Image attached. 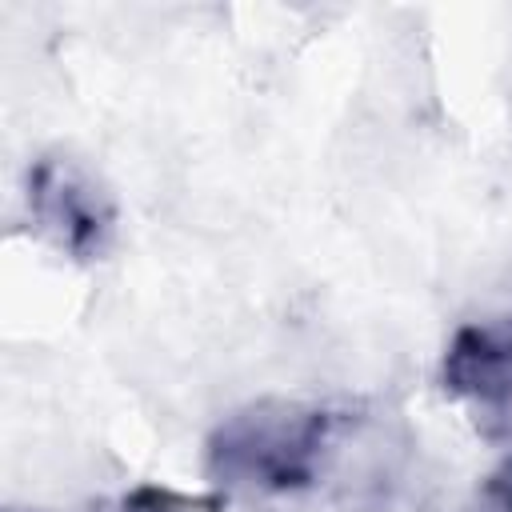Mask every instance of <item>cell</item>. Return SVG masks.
Returning a JSON list of instances; mask_svg holds the SVG:
<instances>
[{
    "label": "cell",
    "mask_w": 512,
    "mask_h": 512,
    "mask_svg": "<svg viewBox=\"0 0 512 512\" xmlns=\"http://www.w3.org/2000/svg\"><path fill=\"white\" fill-rule=\"evenodd\" d=\"M460 512H512V452L504 456V464L496 472H488L476 492L468 496V504Z\"/></svg>",
    "instance_id": "277c9868"
},
{
    "label": "cell",
    "mask_w": 512,
    "mask_h": 512,
    "mask_svg": "<svg viewBox=\"0 0 512 512\" xmlns=\"http://www.w3.org/2000/svg\"><path fill=\"white\" fill-rule=\"evenodd\" d=\"M440 388L480 408H512V312L456 328L440 360Z\"/></svg>",
    "instance_id": "3957f363"
},
{
    "label": "cell",
    "mask_w": 512,
    "mask_h": 512,
    "mask_svg": "<svg viewBox=\"0 0 512 512\" xmlns=\"http://www.w3.org/2000/svg\"><path fill=\"white\" fill-rule=\"evenodd\" d=\"M336 416L304 400H252L224 416L204 444V472L232 492H300L320 480Z\"/></svg>",
    "instance_id": "6da1fadb"
},
{
    "label": "cell",
    "mask_w": 512,
    "mask_h": 512,
    "mask_svg": "<svg viewBox=\"0 0 512 512\" xmlns=\"http://www.w3.org/2000/svg\"><path fill=\"white\" fill-rule=\"evenodd\" d=\"M192 508L196 500H184L168 488H136L116 504V512H192Z\"/></svg>",
    "instance_id": "5b68a950"
},
{
    "label": "cell",
    "mask_w": 512,
    "mask_h": 512,
    "mask_svg": "<svg viewBox=\"0 0 512 512\" xmlns=\"http://www.w3.org/2000/svg\"><path fill=\"white\" fill-rule=\"evenodd\" d=\"M28 216L36 232L64 256L88 264L112 248L116 200L104 180L72 152L52 148L28 168Z\"/></svg>",
    "instance_id": "7a4b0ae2"
}]
</instances>
